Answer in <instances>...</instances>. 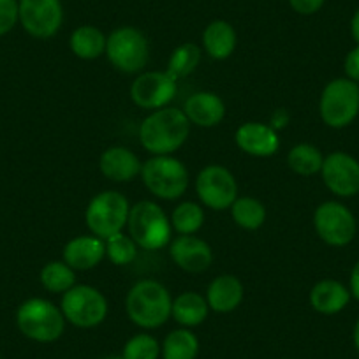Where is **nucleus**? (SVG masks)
Here are the masks:
<instances>
[{
  "label": "nucleus",
  "instance_id": "34",
  "mask_svg": "<svg viewBox=\"0 0 359 359\" xmlns=\"http://www.w3.org/2000/svg\"><path fill=\"white\" fill-rule=\"evenodd\" d=\"M344 71H345V78L359 83V44H355V46L348 51L347 57H345Z\"/></svg>",
  "mask_w": 359,
  "mask_h": 359
},
{
  "label": "nucleus",
  "instance_id": "20",
  "mask_svg": "<svg viewBox=\"0 0 359 359\" xmlns=\"http://www.w3.org/2000/svg\"><path fill=\"white\" fill-rule=\"evenodd\" d=\"M243 284L234 275H220L213 278L206 291V302L210 310L217 313H229L243 302Z\"/></svg>",
  "mask_w": 359,
  "mask_h": 359
},
{
  "label": "nucleus",
  "instance_id": "2",
  "mask_svg": "<svg viewBox=\"0 0 359 359\" xmlns=\"http://www.w3.org/2000/svg\"><path fill=\"white\" fill-rule=\"evenodd\" d=\"M172 298L161 282L144 278L127 292L126 310L129 319L143 330H157L171 317Z\"/></svg>",
  "mask_w": 359,
  "mask_h": 359
},
{
  "label": "nucleus",
  "instance_id": "29",
  "mask_svg": "<svg viewBox=\"0 0 359 359\" xmlns=\"http://www.w3.org/2000/svg\"><path fill=\"white\" fill-rule=\"evenodd\" d=\"M199 62H201V48L196 46L194 43L180 44V46L175 48V51H172L165 72H168L171 78H175L176 81H180L182 78L191 76L192 72L198 69Z\"/></svg>",
  "mask_w": 359,
  "mask_h": 359
},
{
  "label": "nucleus",
  "instance_id": "16",
  "mask_svg": "<svg viewBox=\"0 0 359 359\" xmlns=\"http://www.w3.org/2000/svg\"><path fill=\"white\" fill-rule=\"evenodd\" d=\"M234 141L241 151L252 157H271L280 148L277 130L269 123L261 122H247L238 127Z\"/></svg>",
  "mask_w": 359,
  "mask_h": 359
},
{
  "label": "nucleus",
  "instance_id": "13",
  "mask_svg": "<svg viewBox=\"0 0 359 359\" xmlns=\"http://www.w3.org/2000/svg\"><path fill=\"white\" fill-rule=\"evenodd\" d=\"M178 92V81L165 71H147L137 74L130 85V99L143 109L165 108Z\"/></svg>",
  "mask_w": 359,
  "mask_h": 359
},
{
  "label": "nucleus",
  "instance_id": "8",
  "mask_svg": "<svg viewBox=\"0 0 359 359\" xmlns=\"http://www.w3.org/2000/svg\"><path fill=\"white\" fill-rule=\"evenodd\" d=\"M106 57L123 74H141L150 58L147 36L134 27H120L108 36Z\"/></svg>",
  "mask_w": 359,
  "mask_h": 359
},
{
  "label": "nucleus",
  "instance_id": "1",
  "mask_svg": "<svg viewBox=\"0 0 359 359\" xmlns=\"http://www.w3.org/2000/svg\"><path fill=\"white\" fill-rule=\"evenodd\" d=\"M191 126L184 109L169 106L155 109L140 126L141 147L151 155H172L185 144Z\"/></svg>",
  "mask_w": 359,
  "mask_h": 359
},
{
  "label": "nucleus",
  "instance_id": "36",
  "mask_svg": "<svg viewBox=\"0 0 359 359\" xmlns=\"http://www.w3.org/2000/svg\"><path fill=\"white\" fill-rule=\"evenodd\" d=\"M289 120H291V115H289L287 109H275L273 115H271V118H269V126L273 127L275 130H282L287 127Z\"/></svg>",
  "mask_w": 359,
  "mask_h": 359
},
{
  "label": "nucleus",
  "instance_id": "24",
  "mask_svg": "<svg viewBox=\"0 0 359 359\" xmlns=\"http://www.w3.org/2000/svg\"><path fill=\"white\" fill-rule=\"evenodd\" d=\"M106 43L108 37L92 25H81L71 34L69 46L72 53L81 60H95L101 55H106Z\"/></svg>",
  "mask_w": 359,
  "mask_h": 359
},
{
  "label": "nucleus",
  "instance_id": "17",
  "mask_svg": "<svg viewBox=\"0 0 359 359\" xmlns=\"http://www.w3.org/2000/svg\"><path fill=\"white\" fill-rule=\"evenodd\" d=\"M106 257V241L90 234L76 236L67 241L62 252V261L71 266L74 271H88L101 264Z\"/></svg>",
  "mask_w": 359,
  "mask_h": 359
},
{
  "label": "nucleus",
  "instance_id": "14",
  "mask_svg": "<svg viewBox=\"0 0 359 359\" xmlns=\"http://www.w3.org/2000/svg\"><path fill=\"white\" fill-rule=\"evenodd\" d=\"M323 182L338 198H354L359 194V161L345 151H331L324 157Z\"/></svg>",
  "mask_w": 359,
  "mask_h": 359
},
{
  "label": "nucleus",
  "instance_id": "12",
  "mask_svg": "<svg viewBox=\"0 0 359 359\" xmlns=\"http://www.w3.org/2000/svg\"><path fill=\"white\" fill-rule=\"evenodd\" d=\"M20 23L36 39H50L60 30L64 8L60 0H20Z\"/></svg>",
  "mask_w": 359,
  "mask_h": 359
},
{
  "label": "nucleus",
  "instance_id": "30",
  "mask_svg": "<svg viewBox=\"0 0 359 359\" xmlns=\"http://www.w3.org/2000/svg\"><path fill=\"white\" fill-rule=\"evenodd\" d=\"M205 224V210L192 201L180 203L171 215V226L178 234H196Z\"/></svg>",
  "mask_w": 359,
  "mask_h": 359
},
{
  "label": "nucleus",
  "instance_id": "6",
  "mask_svg": "<svg viewBox=\"0 0 359 359\" xmlns=\"http://www.w3.org/2000/svg\"><path fill=\"white\" fill-rule=\"evenodd\" d=\"M323 122L331 129L348 127L359 115V83L337 78L324 86L319 101Z\"/></svg>",
  "mask_w": 359,
  "mask_h": 359
},
{
  "label": "nucleus",
  "instance_id": "4",
  "mask_svg": "<svg viewBox=\"0 0 359 359\" xmlns=\"http://www.w3.org/2000/svg\"><path fill=\"white\" fill-rule=\"evenodd\" d=\"M143 184L155 198L175 201L189 189V169L172 155H154L141 168Z\"/></svg>",
  "mask_w": 359,
  "mask_h": 359
},
{
  "label": "nucleus",
  "instance_id": "26",
  "mask_svg": "<svg viewBox=\"0 0 359 359\" xmlns=\"http://www.w3.org/2000/svg\"><path fill=\"white\" fill-rule=\"evenodd\" d=\"M324 164L323 151L310 143H299L287 154V165L302 176H312L320 172Z\"/></svg>",
  "mask_w": 359,
  "mask_h": 359
},
{
  "label": "nucleus",
  "instance_id": "21",
  "mask_svg": "<svg viewBox=\"0 0 359 359\" xmlns=\"http://www.w3.org/2000/svg\"><path fill=\"white\" fill-rule=\"evenodd\" d=\"M351 298L352 294L347 285L333 280V278L317 282L310 291V305L316 312L323 313V316L340 313L348 305Z\"/></svg>",
  "mask_w": 359,
  "mask_h": 359
},
{
  "label": "nucleus",
  "instance_id": "11",
  "mask_svg": "<svg viewBox=\"0 0 359 359\" xmlns=\"http://www.w3.org/2000/svg\"><path fill=\"white\" fill-rule=\"evenodd\" d=\"M196 192L206 208L222 212L229 210L238 199V182L229 169L212 164L199 171L196 178Z\"/></svg>",
  "mask_w": 359,
  "mask_h": 359
},
{
  "label": "nucleus",
  "instance_id": "33",
  "mask_svg": "<svg viewBox=\"0 0 359 359\" xmlns=\"http://www.w3.org/2000/svg\"><path fill=\"white\" fill-rule=\"evenodd\" d=\"M18 22V0H0V36L11 32Z\"/></svg>",
  "mask_w": 359,
  "mask_h": 359
},
{
  "label": "nucleus",
  "instance_id": "3",
  "mask_svg": "<svg viewBox=\"0 0 359 359\" xmlns=\"http://www.w3.org/2000/svg\"><path fill=\"white\" fill-rule=\"evenodd\" d=\"M65 317L60 306L44 298H30L20 305L16 324L22 334L39 344H51L64 334Z\"/></svg>",
  "mask_w": 359,
  "mask_h": 359
},
{
  "label": "nucleus",
  "instance_id": "22",
  "mask_svg": "<svg viewBox=\"0 0 359 359\" xmlns=\"http://www.w3.org/2000/svg\"><path fill=\"white\" fill-rule=\"evenodd\" d=\"M238 44L236 30L224 20H215L203 32V46L213 60H226L234 53Z\"/></svg>",
  "mask_w": 359,
  "mask_h": 359
},
{
  "label": "nucleus",
  "instance_id": "27",
  "mask_svg": "<svg viewBox=\"0 0 359 359\" xmlns=\"http://www.w3.org/2000/svg\"><path fill=\"white\" fill-rule=\"evenodd\" d=\"M231 217L240 226L241 229L255 231L259 227L264 226L266 222V208L259 199L255 198H238L236 201L231 205Z\"/></svg>",
  "mask_w": 359,
  "mask_h": 359
},
{
  "label": "nucleus",
  "instance_id": "31",
  "mask_svg": "<svg viewBox=\"0 0 359 359\" xmlns=\"http://www.w3.org/2000/svg\"><path fill=\"white\" fill-rule=\"evenodd\" d=\"M106 241V257L116 266H126L136 259L137 255V243L130 238V234L122 233L108 238Z\"/></svg>",
  "mask_w": 359,
  "mask_h": 359
},
{
  "label": "nucleus",
  "instance_id": "5",
  "mask_svg": "<svg viewBox=\"0 0 359 359\" xmlns=\"http://www.w3.org/2000/svg\"><path fill=\"white\" fill-rule=\"evenodd\" d=\"M127 227L130 238L144 250H161L171 241V220L154 201H140L130 206Z\"/></svg>",
  "mask_w": 359,
  "mask_h": 359
},
{
  "label": "nucleus",
  "instance_id": "18",
  "mask_svg": "<svg viewBox=\"0 0 359 359\" xmlns=\"http://www.w3.org/2000/svg\"><path fill=\"white\" fill-rule=\"evenodd\" d=\"M140 157L133 150L126 147H111L102 151L99 158V169L108 180L115 184H126L133 182L137 175H141Z\"/></svg>",
  "mask_w": 359,
  "mask_h": 359
},
{
  "label": "nucleus",
  "instance_id": "40",
  "mask_svg": "<svg viewBox=\"0 0 359 359\" xmlns=\"http://www.w3.org/2000/svg\"><path fill=\"white\" fill-rule=\"evenodd\" d=\"M104 359H123L122 355H109V358H104Z\"/></svg>",
  "mask_w": 359,
  "mask_h": 359
},
{
  "label": "nucleus",
  "instance_id": "7",
  "mask_svg": "<svg viewBox=\"0 0 359 359\" xmlns=\"http://www.w3.org/2000/svg\"><path fill=\"white\" fill-rule=\"evenodd\" d=\"M130 205L122 192L104 191L92 198L85 212L90 233L101 240L115 236L127 227Z\"/></svg>",
  "mask_w": 359,
  "mask_h": 359
},
{
  "label": "nucleus",
  "instance_id": "38",
  "mask_svg": "<svg viewBox=\"0 0 359 359\" xmlns=\"http://www.w3.org/2000/svg\"><path fill=\"white\" fill-rule=\"evenodd\" d=\"M351 34L354 37L355 44H359V9L354 13V16L351 20Z\"/></svg>",
  "mask_w": 359,
  "mask_h": 359
},
{
  "label": "nucleus",
  "instance_id": "37",
  "mask_svg": "<svg viewBox=\"0 0 359 359\" xmlns=\"http://www.w3.org/2000/svg\"><path fill=\"white\" fill-rule=\"evenodd\" d=\"M348 291H351L352 298L359 302V261L355 262L354 268L351 271V278H348Z\"/></svg>",
  "mask_w": 359,
  "mask_h": 359
},
{
  "label": "nucleus",
  "instance_id": "9",
  "mask_svg": "<svg viewBox=\"0 0 359 359\" xmlns=\"http://www.w3.org/2000/svg\"><path fill=\"white\" fill-rule=\"evenodd\" d=\"M60 310L69 324L90 330L104 323L108 317V299L92 285H74L62 294Z\"/></svg>",
  "mask_w": 359,
  "mask_h": 359
},
{
  "label": "nucleus",
  "instance_id": "35",
  "mask_svg": "<svg viewBox=\"0 0 359 359\" xmlns=\"http://www.w3.org/2000/svg\"><path fill=\"white\" fill-rule=\"evenodd\" d=\"M326 0H289L291 8L299 15H316L320 11Z\"/></svg>",
  "mask_w": 359,
  "mask_h": 359
},
{
  "label": "nucleus",
  "instance_id": "15",
  "mask_svg": "<svg viewBox=\"0 0 359 359\" xmlns=\"http://www.w3.org/2000/svg\"><path fill=\"white\" fill-rule=\"evenodd\" d=\"M169 255L180 269L187 273H203L212 266V247L194 234H180L171 241Z\"/></svg>",
  "mask_w": 359,
  "mask_h": 359
},
{
  "label": "nucleus",
  "instance_id": "39",
  "mask_svg": "<svg viewBox=\"0 0 359 359\" xmlns=\"http://www.w3.org/2000/svg\"><path fill=\"white\" fill-rule=\"evenodd\" d=\"M352 340H354L355 351L359 352V319H358V323H355V326H354V333H352Z\"/></svg>",
  "mask_w": 359,
  "mask_h": 359
},
{
  "label": "nucleus",
  "instance_id": "32",
  "mask_svg": "<svg viewBox=\"0 0 359 359\" xmlns=\"http://www.w3.org/2000/svg\"><path fill=\"white\" fill-rule=\"evenodd\" d=\"M161 355V345L151 334L140 333L129 338L123 347V359H157Z\"/></svg>",
  "mask_w": 359,
  "mask_h": 359
},
{
  "label": "nucleus",
  "instance_id": "23",
  "mask_svg": "<svg viewBox=\"0 0 359 359\" xmlns=\"http://www.w3.org/2000/svg\"><path fill=\"white\" fill-rule=\"evenodd\" d=\"M210 306L206 302V296H201L199 292L187 291L182 292L172 299L171 317L184 327H196L203 324L208 317Z\"/></svg>",
  "mask_w": 359,
  "mask_h": 359
},
{
  "label": "nucleus",
  "instance_id": "25",
  "mask_svg": "<svg viewBox=\"0 0 359 359\" xmlns=\"http://www.w3.org/2000/svg\"><path fill=\"white\" fill-rule=\"evenodd\" d=\"M164 359H196L199 354V340L189 327L171 331L161 347Z\"/></svg>",
  "mask_w": 359,
  "mask_h": 359
},
{
  "label": "nucleus",
  "instance_id": "28",
  "mask_svg": "<svg viewBox=\"0 0 359 359\" xmlns=\"http://www.w3.org/2000/svg\"><path fill=\"white\" fill-rule=\"evenodd\" d=\"M39 280L46 291L64 294L76 285V271L64 261H51L41 269Z\"/></svg>",
  "mask_w": 359,
  "mask_h": 359
},
{
  "label": "nucleus",
  "instance_id": "19",
  "mask_svg": "<svg viewBox=\"0 0 359 359\" xmlns=\"http://www.w3.org/2000/svg\"><path fill=\"white\" fill-rule=\"evenodd\" d=\"M184 113L192 126L215 127L226 116V104L213 92H196L185 101Z\"/></svg>",
  "mask_w": 359,
  "mask_h": 359
},
{
  "label": "nucleus",
  "instance_id": "10",
  "mask_svg": "<svg viewBox=\"0 0 359 359\" xmlns=\"http://www.w3.org/2000/svg\"><path fill=\"white\" fill-rule=\"evenodd\" d=\"M313 227L320 240L330 247H345L358 233L355 217L344 203L326 201L313 213Z\"/></svg>",
  "mask_w": 359,
  "mask_h": 359
},
{
  "label": "nucleus",
  "instance_id": "41",
  "mask_svg": "<svg viewBox=\"0 0 359 359\" xmlns=\"http://www.w3.org/2000/svg\"><path fill=\"white\" fill-rule=\"evenodd\" d=\"M0 359H2V355H0Z\"/></svg>",
  "mask_w": 359,
  "mask_h": 359
}]
</instances>
